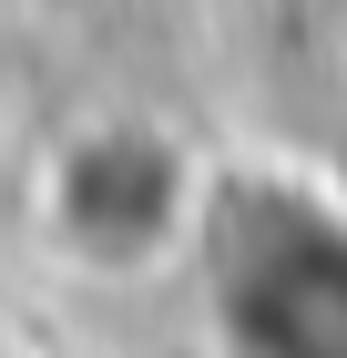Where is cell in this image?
I'll list each match as a JSON object with an SVG mask.
<instances>
[{
	"label": "cell",
	"instance_id": "obj_1",
	"mask_svg": "<svg viewBox=\"0 0 347 358\" xmlns=\"http://www.w3.org/2000/svg\"><path fill=\"white\" fill-rule=\"evenodd\" d=\"M205 215H214V164L184 134H163L154 113L72 123L52 164L31 174V236L52 246L61 276H92V287L184 266Z\"/></svg>",
	"mask_w": 347,
	"mask_h": 358
},
{
	"label": "cell",
	"instance_id": "obj_2",
	"mask_svg": "<svg viewBox=\"0 0 347 358\" xmlns=\"http://www.w3.org/2000/svg\"><path fill=\"white\" fill-rule=\"evenodd\" d=\"M194 266L235 358H347V205L214 185Z\"/></svg>",
	"mask_w": 347,
	"mask_h": 358
},
{
	"label": "cell",
	"instance_id": "obj_3",
	"mask_svg": "<svg viewBox=\"0 0 347 358\" xmlns=\"http://www.w3.org/2000/svg\"><path fill=\"white\" fill-rule=\"evenodd\" d=\"M0 358H21V348H10V338H0Z\"/></svg>",
	"mask_w": 347,
	"mask_h": 358
}]
</instances>
